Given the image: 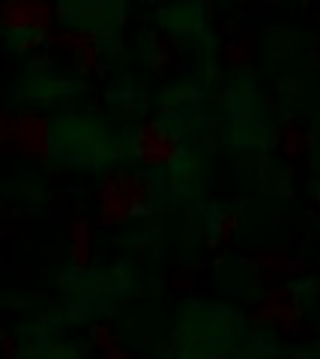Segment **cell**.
I'll use <instances>...</instances> for the list:
<instances>
[{
  "instance_id": "obj_1",
  "label": "cell",
  "mask_w": 320,
  "mask_h": 359,
  "mask_svg": "<svg viewBox=\"0 0 320 359\" xmlns=\"http://www.w3.org/2000/svg\"><path fill=\"white\" fill-rule=\"evenodd\" d=\"M153 204L150 177L138 171H114L99 186V219L102 224H126L144 216Z\"/></svg>"
},
{
  "instance_id": "obj_2",
  "label": "cell",
  "mask_w": 320,
  "mask_h": 359,
  "mask_svg": "<svg viewBox=\"0 0 320 359\" xmlns=\"http://www.w3.org/2000/svg\"><path fill=\"white\" fill-rule=\"evenodd\" d=\"M0 138L6 150L25 159H48L51 156V126L33 111H6L0 120Z\"/></svg>"
},
{
  "instance_id": "obj_3",
  "label": "cell",
  "mask_w": 320,
  "mask_h": 359,
  "mask_svg": "<svg viewBox=\"0 0 320 359\" xmlns=\"http://www.w3.org/2000/svg\"><path fill=\"white\" fill-rule=\"evenodd\" d=\"M4 27L21 39L46 42L54 30V9L48 0H4Z\"/></svg>"
},
{
  "instance_id": "obj_4",
  "label": "cell",
  "mask_w": 320,
  "mask_h": 359,
  "mask_svg": "<svg viewBox=\"0 0 320 359\" xmlns=\"http://www.w3.org/2000/svg\"><path fill=\"white\" fill-rule=\"evenodd\" d=\"M132 153L144 168H168L180 156V138L171 129H165L159 120H150L138 126L132 138Z\"/></svg>"
},
{
  "instance_id": "obj_5",
  "label": "cell",
  "mask_w": 320,
  "mask_h": 359,
  "mask_svg": "<svg viewBox=\"0 0 320 359\" xmlns=\"http://www.w3.org/2000/svg\"><path fill=\"white\" fill-rule=\"evenodd\" d=\"M46 42L57 45L60 51L69 54L81 75H93L99 69V54H102V45H99L96 33L84 30V27H63V30L54 27Z\"/></svg>"
},
{
  "instance_id": "obj_6",
  "label": "cell",
  "mask_w": 320,
  "mask_h": 359,
  "mask_svg": "<svg viewBox=\"0 0 320 359\" xmlns=\"http://www.w3.org/2000/svg\"><path fill=\"white\" fill-rule=\"evenodd\" d=\"M255 320L260 327H279L281 332H293L300 327V302L293 299V294L284 285L270 287L258 302Z\"/></svg>"
},
{
  "instance_id": "obj_7",
  "label": "cell",
  "mask_w": 320,
  "mask_h": 359,
  "mask_svg": "<svg viewBox=\"0 0 320 359\" xmlns=\"http://www.w3.org/2000/svg\"><path fill=\"white\" fill-rule=\"evenodd\" d=\"M93 257V228L81 212H75L72 222H69V261L72 266L84 269Z\"/></svg>"
},
{
  "instance_id": "obj_8",
  "label": "cell",
  "mask_w": 320,
  "mask_h": 359,
  "mask_svg": "<svg viewBox=\"0 0 320 359\" xmlns=\"http://www.w3.org/2000/svg\"><path fill=\"white\" fill-rule=\"evenodd\" d=\"M251 269H255L260 278H284V276H293L296 269H300V264L284 252H263L251 261Z\"/></svg>"
},
{
  "instance_id": "obj_9",
  "label": "cell",
  "mask_w": 320,
  "mask_h": 359,
  "mask_svg": "<svg viewBox=\"0 0 320 359\" xmlns=\"http://www.w3.org/2000/svg\"><path fill=\"white\" fill-rule=\"evenodd\" d=\"M90 341H93L96 351L102 353V359H135L126 347H120L111 327H105V323H96V327L90 330Z\"/></svg>"
},
{
  "instance_id": "obj_10",
  "label": "cell",
  "mask_w": 320,
  "mask_h": 359,
  "mask_svg": "<svg viewBox=\"0 0 320 359\" xmlns=\"http://www.w3.org/2000/svg\"><path fill=\"white\" fill-rule=\"evenodd\" d=\"M281 150L284 156H291V159H300V156L308 150V144H312V138H308V132L300 126V123H284L281 126Z\"/></svg>"
},
{
  "instance_id": "obj_11",
  "label": "cell",
  "mask_w": 320,
  "mask_h": 359,
  "mask_svg": "<svg viewBox=\"0 0 320 359\" xmlns=\"http://www.w3.org/2000/svg\"><path fill=\"white\" fill-rule=\"evenodd\" d=\"M251 57H255V45H251V39H246V36L234 39L225 48V63L230 66V69H242V66H249Z\"/></svg>"
},
{
  "instance_id": "obj_12",
  "label": "cell",
  "mask_w": 320,
  "mask_h": 359,
  "mask_svg": "<svg viewBox=\"0 0 320 359\" xmlns=\"http://www.w3.org/2000/svg\"><path fill=\"white\" fill-rule=\"evenodd\" d=\"M237 231H239V222L234 212H222L216 222H213V243L216 245H228L230 240L237 237Z\"/></svg>"
},
{
  "instance_id": "obj_13",
  "label": "cell",
  "mask_w": 320,
  "mask_h": 359,
  "mask_svg": "<svg viewBox=\"0 0 320 359\" xmlns=\"http://www.w3.org/2000/svg\"><path fill=\"white\" fill-rule=\"evenodd\" d=\"M6 359H18V351H15V339L6 335Z\"/></svg>"
},
{
  "instance_id": "obj_14",
  "label": "cell",
  "mask_w": 320,
  "mask_h": 359,
  "mask_svg": "<svg viewBox=\"0 0 320 359\" xmlns=\"http://www.w3.org/2000/svg\"><path fill=\"white\" fill-rule=\"evenodd\" d=\"M317 212H320V204H317Z\"/></svg>"
}]
</instances>
